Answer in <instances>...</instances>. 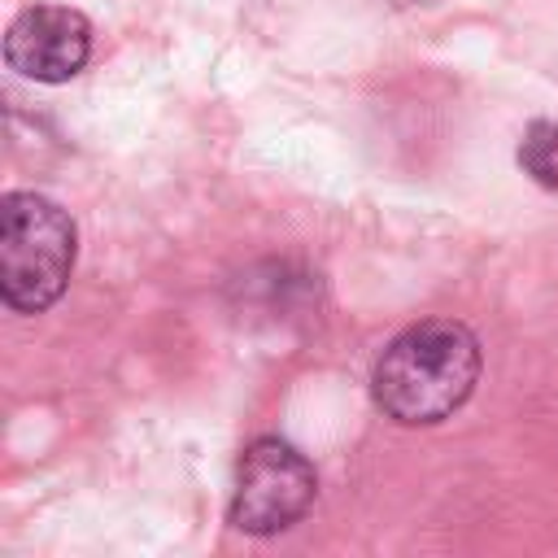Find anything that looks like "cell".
Here are the masks:
<instances>
[{
    "instance_id": "2",
    "label": "cell",
    "mask_w": 558,
    "mask_h": 558,
    "mask_svg": "<svg viewBox=\"0 0 558 558\" xmlns=\"http://www.w3.org/2000/svg\"><path fill=\"white\" fill-rule=\"evenodd\" d=\"M74 222L39 192L0 201V296L13 314H44L70 283Z\"/></svg>"
},
{
    "instance_id": "1",
    "label": "cell",
    "mask_w": 558,
    "mask_h": 558,
    "mask_svg": "<svg viewBox=\"0 0 558 558\" xmlns=\"http://www.w3.org/2000/svg\"><path fill=\"white\" fill-rule=\"evenodd\" d=\"M480 379V340L453 318L405 327L371 371L375 405L401 427H432L449 418Z\"/></svg>"
},
{
    "instance_id": "3",
    "label": "cell",
    "mask_w": 558,
    "mask_h": 558,
    "mask_svg": "<svg viewBox=\"0 0 558 558\" xmlns=\"http://www.w3.org/2000/svg\"><path fill=\"white\" fill-rule=\"evenodd\" d=\"M314 493H318V475L310 458L279 436H257L235 466L231 523L248 536L288 532L314 506Z\"/></svg>"
},
{
    "instance_id": "4",
    "label": "cell",
    "mask_w": 558,
    "mask_h": 558,
    "mask_svg": "<svg viewBox=\"0 0 558 558\" xmlns=\"http://www.w3.org/2000/svg\"><path fill=\"white\" fill-rule=\"evenodd\" d=\"M87 57L92 26L65 4H31L4 31V65L31 83H70Z\"/></svg>"
},
{
    "instance_id": "5",
    "label": "cell",
    "mask_w": 558,
    "mask_h": 558,
    "mask_svg": "<svg viewBox=\"0 0 558 558\" xmlns=\"http://www.w3.org/2000/svg\"><path fill=\"white\" fill-rule=\"evenodd\" d=\"M519 166H523V174L532 183L558 192V122L541 118V122H532L523 131V140H519Z\"/></svg>"
}]
</instances>
